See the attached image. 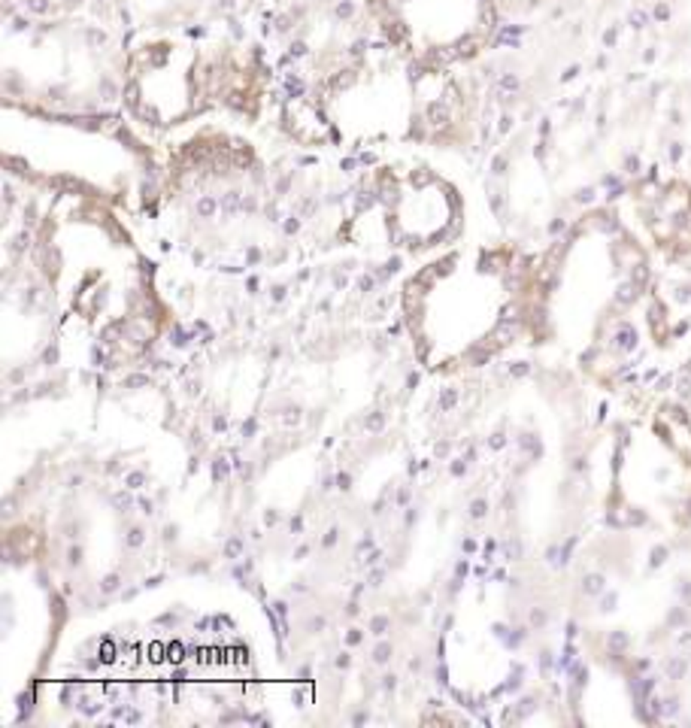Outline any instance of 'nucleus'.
Listing matches in <instances>:
<instances>
[{
  "instance_id": "f257e3e1",
  "label": "nucleus",
  "mask_w": 691,
  "mask_h": 728,
  "mask_svg": "<svg viewBox=\"0 0 691 728\" xmlns=\"http://www.w3.org/2000/svg\"><path fill=\"white\" fill-rule=\"evenodd\" d=\"M667 671H670L673 677H679L682 671H685V665H682V662H673V665H667Z\"/></svg>"
},
{
  "instance_id": "f03ea898",
  "label": "nucleus",
  "mask_w": 691,
  "mask_h": 728,
  "mask_svg": "<svg viewBox=\"0 0 691 728\" xmlns=\"http://www.w3.org/2000/svg\"><path fill=\"white\" fill-rule=\"evenodd\" d=\"M688 391H691V380H682L679 382V395H688Z\"/></svg>"
},
{
  "instance_id": "7ed1b4c3",
  "label": "nucleus",
  "mask_w": 691,
  "mask_h": 728,
  "mask_svg": "<svg viewBox=\"0 0 691 728\" xmlns=\"http://www.w3.org/2000/svg\"><path fill=\"white\" fill-rule=\"evenodd\" d=\"M664 556H667V549H655V558H652V562H655V565H661V562H664Z\"/></svg>"
}]
</instances>
